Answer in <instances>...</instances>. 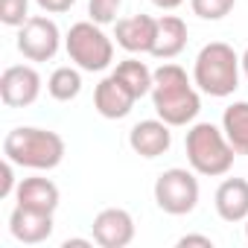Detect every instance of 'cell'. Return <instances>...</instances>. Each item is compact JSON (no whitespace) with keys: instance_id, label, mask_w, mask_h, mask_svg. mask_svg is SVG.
<instances>
[{"instance_id":"cb8c5ba5","label":"cell","mask_w":248,"mask_h":248,"mask_svg":"<svg viewBox=\"0 0 248 248\" xmlns=\"http://www.w3.org/2000/svg\"><path fill=\"white\" fill-rule=\"evenodd\" d=\"M35 3L47 15H62V12H70L76 6V0H35Z\"/></svg>"},{"instance_id":"ffe728a7","label":"cell","mask_w":248,"mask_h":248,"mask_svg":"<svg viewBox=\"0 0 248 248\" xmlns=\"http://www.w3.org/2000/svg\"><path fill=\"white\" fill-rule=\"evenodd\" d=\"M236 6V0H190L193 15H199L202 21H222L225 15H231Z\"/></svg>"},{"instance_id":"52a82bcc","label":"cell","mask_w":248,"mask_h":248,"mask_svg":"<svg viewBox=\"0 0 248 248\" xmlns=\"http://www.w3.org/2000/svg\"><path fill=\"white\" fill-rule=\"evenodd\" d=\"M62 47L59 24L47 15H30L24 27H18V53L27 62H50Z\"/></svg>"},{"instance_id":"8fae6325","label":"cell","mask_w":248,"mask_h":248,"mask_svg":"<svg viewBox=\"0 0 248 248\" xmlns=\"http://www.w3.org/2000/svg\"><path fill=\"white\" fill-rule=\"evenodd\" d=\"M135 102H138V96L123 85L114 73L105 76V79H99V85L93 88V108L105 120H123V117H129L132 108H135Z\"/></svg>"},{"instance_id":"d6986e66","label":"cell","mask_w":248,"mask_h":248,"mask_svg":"<svg viewBox=\"0 0 248 248\" xmlns=\"http://www.w3.org/2000/svg\"><path fill=\"white\" fill-rule=\"evenodd\" d=\"M47 93L56 99V102H70L82 93V70L79 67H56L47 79Z\"/></svg>"},{"instance_id":"83f0119b","label":"cell","mask_w":248,"mask_h":248,"mask_svg":"<svg viewBox=\"0 0 248 248\" xmlns=\"http://www.w3.org/2000/svg\"><path fill=\"white\" fill-rule=\"evenodd\" d=\"M239 64H242V76L248 79V47H245V53L239 56Z\"/></svg>"},{"instance_id":"ba28073f","label":"cell","mask_w":248,"mask_h":248,"mask_svg":"<svg viewBox=\"0 0 248 248\" xmlns=\"http://www.w3.org/2000/svg\"><path fill=\"white\" fill-rule=\"evenodd\" d=\"M41 93V73L32 64H12L0 73V99L6 108H27Z\"/></svg>"},{"instance_id":"4fadbf2b","label":"cell","mask_w":248,"mask_h":248,"mask_svg":"<svg viewBox=\"0 0 248 248\" xmlns=\"http://www.w3.org/2000/svg\"><path fill=\"white\" fill-rule=\"evenodd\" d=\"M155 32H158V18L152 15H129L120 18L114 24V38L126 53H152L155 44Z\"/></svg>"},{"instance_id":"d4e9b609","label":"cell","mask_w":248,"mask_h":248,"mask_svg":"<svg viewBox=\"0 0 248 248\" xmlns=\"http://www.w3.org/2000/svg\"><path fill=\"white\" fill-rule=\"evenodd\" d=\"M187 245H202V248H213V239L210 236H202V233H187L178 239V248H187Z\"/></svg>"},{"instance_id":"8992f818","label":"cell","mask_w":248,"mask_h":248,"mask_svg":"<svg viewBox=\"0 0 248 248\" xmlns=\"http://www.w3.org/2000/svg\"><path fill=\"white\" fill-rule=\"evenodd\" d=\"M155 204L170 216H187L199 204V178L193 170L172 167L155 178Z\"/></svg>"},{"instance_id":"277c9868","label":"cell","mask_w":248,"mask_h":248,"mask_svg":"<svg viewBox=\"0 0 248 248\" xmlns=\"http://www.w3.org/2000/svg\"><path fill=\"white\" fill-rule=\"evenodd\" d=\"M184 152H187L190 170L196 175H207V178L228 175L233 167V158H236L231 140L213 123H193L184 138Z\"/></svg>"},{"instance_id":"7a4b0ae2","label":"cell","mask_w":248,"mask_h":248,"mask_svg":"<svg viewBox=\"0 0 248 248\" xmlns=\"http://www.w3.org/2000/svg\"><path fill=\"white\" fill-rule=\"evenodd\" d=\"M3 155L24 170H56L64 161V140L59 132L38 126H18L3 138Z\"/></svg>"},{"instance_id":"30bf717a","label":"cell","mask_w":248,"mask_h":248,"mask_svg":"<svg viewBox=\"0 0 248 248\" xmlns=\"http://www.w3.org/2000/svg\"><path fill=\"white\" fill-rule=\"evenodd\" d=\"M170 129L172 126H170V123H164L161 117L158 120H140V123H135L132 132H129L132 152L140 155V158H146V161L167 155L170 146H172V132Z\"/></svg>"},{"instance_id":"5bb4252c","label":"cell","mask_w":248,"mask_h":248,"mask_svg":"<svg viewBox=\"0 0 248 248\" xmlns=\"http://www.w3.org/2000/svg\"><path fill=\"white\" fill-rule=\"evenodd\" d=\"M213 204L222 222H245L248 219V178H225L216 193Z\"/></svg>"},{"instance_id":"f1b7e54d","label":"cell","mask_w":248,"mask_h":248,"mask_svg":"<svg viewBox=\"0 0 248 248\" xmlns=\"http://www.w3.org/2000/svg\"><path fill=\"white\" fill-rule=\"evenodd\" d=\"M245 239H248V219H245Z\"/></svg>"},{"instance_id":"3957f363","label":"cell","mask_w":248,"mask_h":248,"mask_svg":"<svg viewBox=\"0 0 248 248\" xmlns=\"http://www.w3.org/2000/svg\"><path fill=\"white\" fill-rule=\"evenodd\" d=\"M239 56L231 44L225 41H210L199 50L196 64H193V82L202 93L225 99L239 88Z\"/></svg>"},{"instance_id":"2e32d148","label":"cell","mask_w":248,"mask_h":248,"mask_svg":"<svg viewBox=\"0 0 248 248\" xmlns=\"http://www.w3.org/2000/svg\"><path fill=\"white\" fill-rule=\"evenodd\" d=\"M187 47V24L178 15H164L158 18V32H155V44L152 53L161 62H172L175 56H181Z\"/></svg>"},{"instance_id":"e0dca14e","label":"cell","mask_w":248,"mask_h":248,"mask_svg":"<svg viewBox=\"0 0 248 248\" xmlns=\"http://www.w3.org/2000/svg\"><path fill=\"white\" fill-rule=\"evenodd\" d=\"M222 132L231 140L236 155H248V102L239 99L225 108L222 114Z\"/></svg>"},{"instance_id":"44dd1931","label":"cell","mask_w":248,"mask_h":248,"mask_svg":"<svg viewBox=\"0 0 248 248\" xmlns=\"http://www.w3.org/2000/svg\"><path fill=\"white\" fill-rule=\"evenodd\" d=\"M0 21L6 27H24L30 21V0H0Z\"/></svg>"},{"instance_id":"4316f807","label":"cell","mask_w":248,"mask_h":248,"mask_svg":"<svg viewBox=\"0 0 248 248\" xmlns=\"http://www.w3.org/2000/svg\"><path fill=\"white\" fill-rule=\"evenodd\" d=\"M62 248H91V239H64Z\"/></svg>"},{"instance_id":"5b68a950","label":"cell","mask_w":248,"mask_h":248,"mask_svg":"<svg viewBox=\"0 0 248 248\" xmlns=\"http://www.w3.org/2000/svg\"><path fill=\"white\" fill-rule=\"evenodd\" d=\"M64 50L70 62L85 73H102L114 62V41L93 21H79L64 35Z\"/></svg>"},{"instance_id":"6da1fadb","label":"cell","mask_w":248,"mask_h":248,"mask_svg":"<svg viewBox=\"0 0 248 248\" xmlns=\"http://www.w3.org/2000/svg\"><path fill=\"white\" fill-rule=\"evenodd\" d=\"M193 85L196 82H190L181 64L161 62V67L155 70V82H152L155 114L170 126H190L202 111V96Z\"/></svg>"},{"instance_id":"7402d4cb","label":"cell","mask_w":248,"mask_h":248,"mask_svg":"<svg viewBox=\"0 0 248 248\" xmlns=\"http://www.w3.org/2000/svg\"><path fill=\"white\" fill-rule=\"evenodd\" d=\"M123 6V0H88V15L93 24H117V12Z\"/></svg>"},{"instance_id":"9a60e30c","label":"cell","mask_w":248,"mask_h":248,"mask_svg":"<svg viewBox=\"0 0 248 248\" xmlns=\"http://www.w3.org/2000/svg\"><path fill=\"white\" fill-rule=\"evenodd\" d=\"M15 202L24 204V207H32V210L56 213V210H59V202H62V193H59V187H56L50 178H44V175H32V178L18 181Z\"/></svg>"},{"instance_id":"7c38bea8","label":"cell","mask_w":248,"mask_h":248,"mask_svg":"<svg viewBox=\"0 0 248 248\" xmlns=\"http://www.w3.org/2000/svg\"><path fill=\"white\" fill-rule=\"evenodd\" d=\"M53 213L44 210H32L24 204H15V210L9 213V233L24 242V245H41L53 236Z\"/></svg>"},{"instance_id":"603a6c76","label":"cell","mask_w":248,"mask_h":248,"mask_svg":"<svg viewBox=\"0 0 248 248\" xmlns=\"http://www.w3.org/2000/svg\"><path fill=\"white\" fill-rule=\"evenodd\" d=\"M18 184H15V164L6 158L3 164H0V199H9L15 196Z\"/></svg>"},{"instance_id":"484cf974","label":"cell","mask_w":248,"mask_h":248,"mask_svg":"<svg viewBox=\"0 0 248 248\" xmlns=\"http://www.w3.org/2000/svg\"><path fill=\"white\" fill-rule=\"evenodd\" d=\"M152 3L158 6V9H164V12H172V9H178L184 0H152Z\"/></svg>"},{"instance_id":"ac0fdd59","label":"cell","mask_w":248,"mask_h":248,"mask_svg":"<svg viewBox=\"0 0 248 248\" xmlns=\"http://www.w3.org/2000/svg\"><path fill=\"white\" fill-rule=\"evenodd\" d=\"M111 73H114L123 85H126L138 99H140V96H146V93H152L155 70H149V67H146V62H140V59H123Z\"/></svg>"},{"instance_id":"9c48e42d","label":"cell","mask_w":248,"mask_h":248,"mask_svg":"<svg viewBox=\"0 0 248 248\" xmlns=\"http://www.w3.org/2000/svg\"><path fill=\"white\" fill-rule=\"evenodd\" d=\"M93 242L102 248H126L135 239V219L123 207H105L93 216Z\"/></svg>"}]
</instances>
